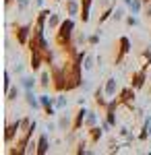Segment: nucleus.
<instances>
[{
	"label": "nucleus",
	"instance_id": "f257e3e1",
	"mask_svg": "<svg viewBox=\"0 0 151 155\" xmlns=\"http://www.w3.org/2000/svg\"><path fill=\"white\" fill-rule=\"evenodd\" d=\"M72 37H75V19L72 17H66L60 27L56 29V37H54V41H56V46L62 50L70 48L75 41H72Z\"/></svg>",
	"mask_w": 151,
	"mask_h": 155
},
{
	"label": "nucleus",
	"instance_id": "f03ea898",
	"mask_svg": "<svg viewBox=\"0 0 151 155\" xmlns=\"http://www.w3.org/2000/svg\"><path fill=\"white\" fill-rule=\"evenodd\" d=\"M31 33H33V25L31 23H17L15 25V35H17V44L19 46H29Z\"/></svg>",
	"mask_w": 151,
	"mask_h": 155
},
{
	"label": "nucleus",
	"instance_id": "7ed1b4c3",
	"mask_svg": "<svg viewBox=\"0 0 151 155\" xmlns=\"http://www.w3.org/2000/svg\"><path fill=\"white\" fill-rule=\"evenodd\" d=\"M149 68H151V64H143V68L141 71H135L133 74H130V87H135L137 91L139 89H143V85H145V81H147V77H149Z\"/></svg>",
	"mask_w": 151,
	"mask_h": 155
},
{
	"label": "nucleus",
	"instance_id": "20e7f679",
	"mask_svg": "<svg viewBox=\"0 0 151 155\" xmlns=\"http://www.w3.org/2000/svg\"><path fill=\"white\" fill-rule=\"evenodd\" d=\"M19 132H21V118H17L15 122L6 124V128H4V143H6V147H11L15 143V139L19 137Z\"/></svg>",
	"mask_w": 151,
	"mask_h": 155
},
{
	"label": "nucleus",
	"instance_id": "39448f33",
	"mask_svg": "<svg viewBox=\"0 0 151 155\" xmlns=\"http://www.w3.org/2000/svg\"><path fill=\"white\" fill-rule=\"evenodd\" d=\"M128 52H130V39L124 35L118 39V56L114 58V64H122V60H124V56Z\"/></svg>",
	"mask_w": 151,
	"mask_h": 155
},
{
	"label": "nucleus",
	"instance_id": "423d86ee",
	"mask_svg": "<svg viewBox=\"0 0 151 155\" xmlns=\"http://www.w3.org/2000/svg\"><path fill=\"white\" fill-rule=\"evenodd\" d=\"M135 87H124V89H120V93H118V99H120V104L122 106H133L135 104Z\"/></svg>",
	"mask_w": 151,
	"mask_h": 155
},
{
	"label": "nucleus",
	"instance_id": "0eeeda50",
	"mask_svg": "<svg viewBox=\"0 0 151 155\" xmlns=\"http://www.w3.org/2000/svg\"><path fill=\"white\" fill-rule=\"evenodd\" d=\"M87 114H89V110H87L85 106H79L77 114H75V122H72V130H70V132H77V130H81V126H85V118H87Z\"/></svg>",
	"mask_w": 151,
	"mask_h": 155
},
{
	"label": "nucleus",
	"instance_id": "6e6552de",
	"mask_svg": "<svg viewBox=\"0 0 151 155\" xmlns=\"http://www.w3.org/2000/svg\"><path fill=\"white\" fill-rule=\"evenodd\" d=\"M93 99H95V104H97V106H99V107L106 112V107H108V104H110V97L106 95V89L102 87V85H99V87L93 91Z\"/></svg>",
	"mask_w": 151,
	"mask_h": 155
},
{
	"label": "nucleus",
	"instance_id": "1a4fd4ad",
	"mask_svg": "<svg viewBox=\"0 0 151 155\" xmlns=\"http://www.w3.org/2000/svg\"><path fill=\"white\" fill-rule=\"evenodd\" d=\"M104 89H106V95L112 97L116 95V93H120V85H118V81H116V77H110L108 81H106V85H104Z\"/></svg>",
	"mask_w": 151,
	"mask_h": 155
},
{
	"label": "nucleus",
	"instance_id": "9d476101",
	"mask_svg": "<svg viewBox=\"0 0 151 155\" xmlns=\"http://www.w3.org/2000/svg\"><path fill=\"white\" fill-rule=\"evenodd\" d=\"M93 2L95 0H81V21L83 23H89L91 21V6H93Z\"/></svg>",
	"mask_w": 151,
	"mask_h": 155
},
{
	"label": "nucleus",
	"instance_id": "9b49d317",
	"mask_svg": "<svg viewBox=\"0 0 151 155\" xmlns=\"http://www.w3.org/2000/svg\"><path fill=\"white\" fill-rule=\"evenodd\" d=\"M64 8H66V15L75 19L77 15H81V0H66Z\"/></svg>",
	"mask_w": 151,
	"mask_h": 155
},
{
	"label": "nucleus",
	"instance_id": "f8f14e48",
	"mask_svg": "<svg viewBox=\"0 0 151 155\" xmlns=\"http://www.w3.org/2000/svg\"><path fill=\"white\" fill-rule=\"evenodd\" d=\"M25 104L29 107H33V110H39L42 107V101H39V95H35L33 89H29V91H25Z\"/></svg>",
	"mask_w": 151,
	"mask_h": 155
},
{
	"label": "nucleus",
	"instance_id": "ddd939ff",
	"mask_svg": "<svg viewBox=\"0 0 151 155\" xmlns=\"http://www.w3.org/2000/svg\"><path fill=\"white\" fill-rule=\"evenodd\" d=\"M122 2L126 4V8L133 12V15H141L143 8H145V2H143V0H122Z\"/></svg>",
	"mask_w": 151,
	"mask_h": 155
},
{
	"label": "nucleus",
	"instance_id": "4468645a",
	"mask_svg": "<svg viewBox=\"0 0 151 155\" xmlns=\"http://www.w3.org/2000/svg\"><path fill=\"white\" fill-rule=\"evenodd\" d=\"M48 151H50L48 134H39V137H37V153H35V155H46Z\"/></svg>",
	"mask_w": 151,
	"mask_h": 155
},
{
	"label": "nucleus",
	"instance_id": "2eb2a0df",
	"mask_svg": "<svg viewBox=\"0 0 151 155\" xmlns=\"http://www.w3.org/2000/svg\"><path fill=\"white\" fill-rule=\"evenodd\" d=\"M19 85H21V87H23L25 91H29V89H35V77L33 74H21V77H19Z\"/></svg>",
	"mask_w": 151,
	"mask_h": 155
},
{
	"label": "nucleus",
	"instance_id": "dca6fc26",
	"mask_svg": "<svg viewBox=\"0 0 151 155\" xmlns=\"http://www.w3.org/2000/svg\"><path fill=\"white\" fill-rule=\"evenodd\" d=\"M72 122H75V118H70L69 114H60L58 116V130H72Z\"/></svg>",
	"mask_w": 151,
	"mask_h": 155
},
{
	"label": "nucleus",
	"instance_id": "f3484780",
	"mask_svg": "<svg viewBox=\"0 0 151 155\" xmlns=\"http://www.w3.org/2000/svg\"><path fill=\"white\" fill-rule=\"evenodd\" d=\"M21 91H23V87L17 83V85H12L11 89L6 91V101H15V99H19L21 97Z\"/></svg>",
	"mask_w": 151,
	"mask_h": 155
},
{
	"label": "nucleus",
	"instance_id": "a211bd4d",
	"mask_svg": "<svg viewBox=\"0 0 151 155\" xmlns=\"http://www.w3.org/2000/svg\"><path fill=\"white\" fill-rule=\"evenodd\" d=\"M104 128L102 126H93V128H89V141L91 143H99V139L104 137Z\"/></svg>",
	"mask_w": 151,
	"mask_h": 155
},
{
	"label": "nucleus",
	"instance_id": "6ab92c4d",
	"mask_svg": "<svg viewBox=\"0 0 151 155\" xmlns=\"http://www.w3.org/2000/svg\"><path fill=\"white\" fill-rule=\"evenodd\" d=\"M60 23H62V19H60V15H56V12H52V15L48 17V27H50L52 31H56L60 27Z\"/></svg>",
	"mask_w": 151,
	"mask_h": 155
},
{
	"label": "nucleus",
	"instance_id": "aec40b11",
	"mask_svg": "<svg viewBox=\"0 0 151 155\" xmlns=\"http://www.w3.org/2000/svg\"><path fill=\"white\" fill-rule=\"evenodd\" d=\"M97 120H99V116H97L93 110H89V114H87V118H85V128H93V126H97Z\"/></svg>",
	"mask_w": 151,
	"mask_h": 155
},
{
	"label": "nucleus",
	"instance_id": "412c9836",
	"mask_svg": "<svg viewBox=\"0 0 151 155\" xmlns=\"http://www.w3.org/2000/svg\"><path fill=\"white\" fill-rule=\"evenodd\" d=\"M126 19V4L124 6H116L114 15H112V21H124Z\"/></svg>",
	"mask_w": 151,
	"mask_h": 155
},
{
	"label": "nucleus",
	"instance_id": "4be33fe9",
	"mask_svg": "<svg viewBox=\"0 0 151 155\" xmlns=\"http://www.w3.org/2000/svg\"><path fill=\"white\" fill-rule=\"evenodd\" d=\"M95 62H97V58H95V56H91V54H87V56H85V60H83V71H85V72L93 71Z\"/></svg>",
	"mask_w": 151,
	"mask_h": 155
},
{
	"label": "nucleus",
	"instance_id": "5701e85b",
	"mask_svg": "<svg viewBox=\"0 0 151 155\" xmlns=\"http://www.w3.org/2000/svg\"><path fill=\"white\" fill-rule=\"evenodd\" d=\"M39 101H42V110H46V107H52L56 106V97H50V95H39Z\"/></svg>",
	"mask_w": 151,
	"mask_h": 155
},
{
	"label": "nucleus",
	"instance_id": "b1692460",
	"mask_svg": "<svg viewBox=\"0 0 151 155\" xmlns=\"http://www.w3.org/2000/svg\"><path fill=\"white\" fill-rule=\"evenodd\" d=\"M39 85H42L44 89H48V87L52 85V72H48V71L42 72V77H39Z\"/></svg>",
	"mask_w": 151,
	"mask_h": 155
},
{
	"label": "nucleus",
	"instance_id": "393cba45",
	"mask_svg": "<svg viewBox=\"0 0 151 155\" xmlns=\"http://www.w3.org/2000/svg\"><path fill=\"white\" fill-rule=\"evenodd\" d=\"M69 107V99L64 95H58L56 97V110H66Z\"/></svg>",
	"mask_w": 151,
	"mask_h": 155
},
{
	"label": "nucleus",
	"instance_id": "a878e982",
	"mask_svg": "<svg viewBox=\"0 0 151 155\" xmlns=\"http://www.w3.org/2000/svg\"><path fill=\"white\" fill-rule=\"evenodd\" d=\"M75 44H77V46H85V44H89V35H85V33H77V35H75Z\"/></svg>",
	"mask_w": 151,
	"mask_h": 155
},
{
	"label": "nucleus",
	"instance_id": "bb28decb",
	"mask_svg": "<svg viewBox=\"0 0 151 155\" xmlns=\"http://www.w3.org/2000/svg\"><path fill=\"white\" fill-rule=\"evenodd\" d=\"M124 23H126L128 27H137V25H139V19H137V15H133V12H130V15H126Z\"/></svg>",
	"mask_w": 151,
	"mask_h": 155
},
{
	"label": "nucleus",
	"instance_id": "cd10ccee",
	"mask_svg": "<svg viewBox=\"0 0 151 155\" xmlns=\"http://www.w3.org/2000/svg\"><path fill=\"white\" fill-rule=\"evenodd\" d=\"M99 41H102V33H99V29H97L95 33H91V35H89V46H97Z\"/></svg>",
	"mask_w": 151,
	"mask_h": 155
},
{
	"label": "nucleus",
	"instance_id": "c85d7f7f",
	"mask_svg": "<svg viewBox=\"0 0 151 155\" xmlns=\"http://www.w3.org/2000/svg\"><path fill=\"white\" fill-rule=\"evenodd\" d=\"M12 87V81H11V71H4V93Z\"/></svg>",
	"mask_w": 151,
	"mask_h": 155
},
{
	"label": "nucleus",
	"instance_id": "c756f323",
	"mask_svg": "<svg viewBox=\"0 0 151 155\" xmlns=\"http://www.w3.org/2000/svg\"><path fill=\"white\" fill-rule=\"evenodd\" d=\"M29 8V0H17V11L19 12H25Z\"/></svg>",
	"mask_w": 151,
	"mask_h": 155
},
{
	"label": "nucleus",
	"instance_id": "7c9ffc66",
	"mask_svg": "<svg viewBox=\"0 0 151 155\" xmlns=\"http://www.w3.org/2000/svg\"><path fill=\"white\" fill-rule=\"evenodd\" d=\"M143 15H145V19H147V21L151 19V2H147V4H145V8H143Z\"/></svg>",
	"mask_w": 151,
	"mask_h": 155
},
{
	"label": "nucleus",
	"instance_id": "2f4dec72",
	"mask_svg": "<svg viewBox=\"0 0 151 155\" xmlns=\"http://www.w3.org/2000/svg\"><path fill=\"white\" fill-rule=\"evenodd\" d=\"M44 112H46V116H48V118H54V116H56V106H52V107H46Z\"/></svg>",
	"mask_w": 151,
	"mask_h": 155
},
{
	"label": "nucleus",
	"instance_id": "473e14b6",
	"mask_svg": "<svg viewBox=\"0 0 151 155\" xmlns=\"http://www.w3.org/2000/svg\"><path fill=\"white\" fill-rule=\"evenodd\" d=\"M143 58L147 64H151V50H143Z\"/></svg>",
	"mask_w": 151,
	"mask_h": 155
},
{
	"label": "nucleus",
	"instance_id": "72a5a7b5",
	"mask_svg": "<svg viewBox=\"0 0 151 155\" xmlns=\"http://www.w3.org/2000/svg\"><path fill=\"white\" fill-rule=\"evenodd\" d=\"M15 74H17V77L23 74V64H17V66H15Z\"/></svg>",
	"mask_w": 151,
	"mask_h": 155
},
{
	"label": "nucleus",
	"instance_id": "f704fd0d",
	"mask_svg": "<svg viewBox=\"0 0 151 155\" xmlns=\"http://www.w3.org/2000/svg\"><path fill=\"white\" fill-rule=\"evenodd\" d=\"M56 126H58V124H54V122H48V130H50V132L54 130V128H56Z\"/></svg>",
	"mask_w": 151,
	"mask_h": 155
},
{
	"label": "nucleus",
	"instance_id": "c9c22d12",
	"mask_svg": "<svg viewBox=\"0 0 151 155\" xmlns=\"http://www.w3.org/2000/svg\"><path fill=\"white\" fill-rule=\"evenodd\" d=\"M12 2H17V0H4V4H6V8H11Z\"/></svg>",
	"mask_w": 151,
	"mask_h": 155
},
{
	"label": "nucleus",
	"instance_id": "e433bc0d",
	"mask_svg": "<svg viewBox=\"0 0 151 155\" xmlns=\"http://www.w3.org/2000/svg\"><path fill=\"white\" fill-rule=\"evenodd\" d=\"M35 4L37 6H44V0H35Z\"/></svg>",
	"mask_w": 151,
	"mask_h": 155
},
{
	"label": "nucleus",
	"instance_id": "4c0bfd02",
	"mask_svg": "<svg viewBox=\"0 0 151 155\" xmlns=\"http://www.w3.org/2000/svg\"><path fill=\"white\" fill-rule=\"evenodd\" d=\"M143 2H145V4H147V2H151V0H143Z\"/></svg>",
	"mask_w": 151,
	"mask_h": 155
},
{
	"label": "nucleus",
	"instance_id": "58836bf2",
	"mask_svg": "<svg viewBox=\"0 0 151 155\" xmlns=\"http://www.w3.org/2000/svg\"><path fill=\"white\" fill-rule=\"evenodd\" d=\"M149 79H151V68H149Z\"/></svg>",
	"mask_w": 151,
	"mask_h": 155
},
{
	"label": "nucleus",
	"instance_id": "ea45409f",
	"mask_svg": "<svg viewBox=\"0 0 151 155\" xmlns=\"http://www.w3.org/2000/svg\"><path fill=\"white\" fill-rule=\"evenodd\" d=\"M149 93H151V85H149Z\"/></svg>",
	"mask_w": 151,
	"mask_h": 155
},
{
	"label": "nucleus",
	"instance_id": "a19ab883",
	"mask_svg": "<svg viewBox=\"0 0 151 155\" xmlns=\"http://www.w3.org/2000/svg\"><path fill=\"white\" fill-rule=\"evenodd\" d=\"M56 2H58V0H56Z\"/></svg>",
	"mask_w": 151,
	"mask_h": 155
}]
</instances>
